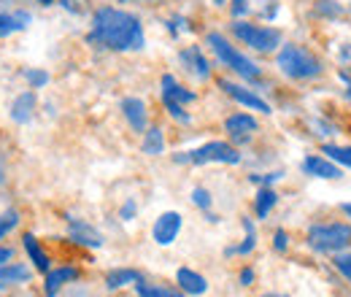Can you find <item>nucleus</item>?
<instances>
[{
  "label": "nucleus",
  "mask_w": 351,
  "mask_h": 297,
  "mask_svg": "<svg viewBox=\"0 0 351 297\" xmlns=\"http://www.w3.org/2000/svg\"><path fill=\"white\" fill-rule=\"evenodd\" d=\"M89 43H97L111 51H135L143 49V27L141 19L122 11V8H100L92 16V30H89Z\"/></svg>",
  "instance_id": "1"
},
{
  "label": "nucleus",
  "mask_w": 351,
  "mask_h": 297,
  "mask_svg": "<svg viewBox=\"0 0 351 297\" xmlns=\"http://www.w3.org/2000/svg\"><path fill=\"white\" fill-rule=\"evenodd\" d=\"M276 65H278V71H281L284 76L298 79V82L313 79V76L322 73V62L308 51L306 46H298V43H287V46L278 51Z\"/></svg>",
  "instance_id": "2"
},
{
  "label": "nucleus",
  "mask_w": 351,
  "mask_h": 297,
  "mask_svg": "<svg viewBox=\"0 0 351 297\" xmlns=\"http://www.w3.org/2000/svg\"><path fill=\"white\" fill-rule=\"evenodd\" d=\"M208 46L214 49V54L219 57L227 68H232V71H235L238 76H243L246 82H260V79H263V71H260L249 57H243L238 49H232L224 36H219V33H208Z\"/></svg>",
  "instance_id": "3"
},
{
  "label": "nucleus",
  "mask_w": 351,
  "mask_h": 297,
  "mask_svg": "<svg viewBox=\"0 0 351 297\" xmlns=\"http://www.w3.org/2000/svg\"><path fill=\"white\" fill-rule=\"evenodd\" d=\"M308 243L316 252H341L351 243V227L349 224H313L308 230Z\"/></svg>",
  "instance_id": "4"
},
{
  "label": "nucleus",
  "mask_w": 351,
  "mask_h": 297,
  "mask_svg": "<svg viewBox=\"0 0 351 297\" xmlns=\"http://www.w3.org/2000/svg\"><path fill=\"white\" fill-rule=\"evenodd\" d=\"M176 163H195V165H206V163H224V165H238L241 163V154L238 149H232L230 143L224 141H211L195 152H184V154H176Z\"/></svg>",
  "instance_id": "5"
},
{
  "label": "nucleus",
  "mask_w": 351,
  "mask_h": 297,
  "mask_svg": "<svg viewBox=\"0 0 351 297\" xmlns=\"http://www.w3.org/2000/svg\"><path fill=\"white\" fill-rule=\"evenodd\" d=\"M232 36L246 46L257 49V51H276V46L281 43V33L273 27H260L252 22H232Z\"/></svg>",
  "instance_id": "6"
},
{
  "label": "nucleus",
  "mask_w": 351,
  "mask_h": 297,
  "mask_svg": "<svg viewBox=\"0 0 351 297\" xmlns=\"http://www.w3.org/2000/svg\"><path fill=\"white\" fill-rule=\"evenodd\" d=\"M178 233H181V213H176V211L162 213V216L154 222V230H152V235H154V241H157L160 246H171Z\"/></svg>",
  "instance_id": "7"
},
{
  "label": "nucleus",
  "mask_w": 351,
  "mask_h": 297,
  "mask_svg": "<svg viewBox=\"0 0 351 297\" xmlns=\"http://www.w3.org/2000/svg\"><path fill=\"white\" fill-rule=\"evenodd\" d=\"M219 86L232 97V100H238L241 106H246V108H252V111H263V114H270V106L265 103L260 95H254V92H249L246 86H238L232 84V82H227V79H221Z\"/></svg>",
  "instance_id": "8"
},
{
  "label": "nucleus",
  "mask_w": 351,
  "mask_h": 297,
  "mask_svg": "<svg viewBox=\"0 0 351 297\" xmlns=\"http://www.w3.org/2000/svg\"><path fill=\"white\" fill-rule=\"evenodd\" d=\"M178 60L186 65V71H192L197 79H208L211 76V65H208V60L203 57V51L197 49V46H189V49H184L181 54H178Z\"/></svg>",
  "instance_id": "9"
},
{
  "label": "nucleus",
  "mask_w": 351,
  "mask_h": 297,
  "mask_svg": "<svg viewBox=\"0 0 351 297\" xmlns=\"http://www.w3.org/2000/svg\"><path fill=\"white\" fill-rule=\"evenodd\" d=\"M71 238H73L76 243H82V246H89V249L103 246L100 233H97L95 227H89L87 222H82V219H71Z\"/></svg>",
  "instance_id": "10"
},
{
  "label": "nucleus",
  "mask_w": 351,
  "mask_h": 297,
  "mask_svg": "<svg viewBox=\"0 0 351 297\" xmlns=\"http://www.w3.org/2000/svg\"><path fill=\"white\" fill-rule=\"evenodd\" d=\"M30 22H33V16L27 11H11V14L8 11H0V38L25 30Z\"/></svg>",
  "instance_id": "11"
},
{
  "label": "nucleus",
  "mask_w": 351,
  "mask_h": 297,
  "mask_svg": "<svg viewBox=\"0 0 351 297\" xmlns=\"http://www.w3.org/2000/svg\"><path fill=\"white\" fill-rule=\"evenodd\" d=\"M224 128H227V132H230L235 141H246V138L257 130V119L249 117V114H232V117H227Z\"/></svg>",
  "instance_id": "12"
},
{
  "label": "nucleus",
  "mask_w": 351,
  "mask_h": 297,
  "mask_svg": "<svg viewBox=\"0 0 351 297\" xmlns=\"http://www.w3.org/2000/svg\"><path fill=\"white\" fill-rule=\"evenodd\" d=\"M195 100V92H189L186 86H181L173 76H162V103H178L186 106Z\"/></svg>",
  "instance_id": "13"
},
{
  "label": "nucleus",
  "mask_w": 351,
  "mask_h": 297,
  "mask_svg": "<svg viewBox=\"0 0 351 297\" xmlns=\"http://www.w3.org/2000/svg\"><path fill=\"white\" fill-rule=\"evenodd\" d=\"M79 270L76 268H54L46 273V297H54L68 281H76Z\"/></svg>",
  "instance_id": "14"
},
{
  "label": "nucleus",
  "mask_w": 351,
  "mask_h": 297,
  "mask_svg": "<svg viewBox=\"0 0 351 297\" xmlns=\"http://www.w3.org/2000/svg\"><path fill=\"white\" fill-rule=\"evenodd\" d=\"M33 111H36V92L27 89V92H22V95L14 100V106H11V119H14L16 125H25V122H30Z\"/></svg>",
  "instance_id": "15"
},
{
  "label": "nucleus",
  "mask_w": 351,
  "mask_h": 297,
  "mask_svg": "<svg viewBox=\"0 0 351 297\" xmlns=\"http://www.w3.org/2000/svg\"><path fill=\"white\" fill-rule=\"evenodd\" d=\"M176 278H178V284H181V292H186V295H203V292L208 289V281H206L200 273L189 270V268H181V270L176 273Z\"/></svg>",
  "instance_id": "16"
},
{
  "label": "nucleus",
  "mask_w": 351,
  "mask_h": 297,
  "mask_svg": "<svg viewBox=\"0 0 351 297\" xmlns=\"http://www.w3.org/2000/svg\"><path fill=\"white\" fill-rule=\"evenodd\" d=\"M122 111H125V119L130 122V128L135 130V132H143V130H146V106H143V100L128 97V100L122 103Z\"/></svg>",
  "instance_id": "17"
},
{
  "label": "nucleus",
  "mask_w": 351,
  "mask_h": 297,
  "mask_svg": "<svg viewBox=\"0 0 351 297\" xmlns=\"http://www.w3.org/2000/svg\"><path fill=\"white\" fill-rule=\"evenodd\" d=\"M303 170H306L308 176H316V178H341V168L332 165L324 157H306Z\"/></svg>",
  "instance_id": "18"
},
{
  "label": "nucleus",
  "mask_w": 351,
  "mask_h": 297,
  "mask_svg": "<svg viewBox=\"0 0 351 297\" xmlns=\"http://www.w3.org/2000/svg\"><path fill=\"white\" fill-rule=\"evenodd\" d=\"M27 278H30V268H25V265H3L0 268V292L8 289V287L25 284Z\"/></svg>",
  "instance_id": "19"
},
{
  "label": "nucleus",
  "mask_w": 351,
  "mask_h": 297,
  "mask_svg": "<svg viewBox=\"0 0 351 297\" xmlns=\"http://www.w3.org/2000/svg\"><path fill=\"white\" fill-rule=\"evenodd\" d=\"M25 241V252L30 254V259H33V265H36V270H41V273H49V257H46V252L38 246V241H36V235H25L22 238Z\"/></svg>",
  "instance_id": "20"
},
{
  "label": "nucleus",
  "mask_w": 351,
  "mask_h": 297,
  "mask_svg": "<svg viewBox=\"0 0 351 297\" xmlns=\"http://www.w3.org/2000/svg\"><path fill=\"white\" fill-rule=\"evenodd\" d=\"M141 281V273L138 270H130V268H119V270H111L106 276V287L108 289H119L125 284H138Z\"/></svg>",
  "instance_id": "21"
},
{
  "label": "nucleus",
  "mask_w": 351,
  "mask_h": 297,
  "mask_svg": "<svg viewBox=\"0 0 351 297\" xmlns=\"http://www.w3.org/2000/svg\"><path fill=\"white\" fill-rule=\"evenodd\" d=\"M135 292L138 297H184V292H178V289L162 287V284H146L143 278L135 284Z\"/></svg>",
  "instance_id": "22"
},
{
  "label": "nucleus",
  "mask_w": 351,
  "mask_h": 297,
  "mask_svg": "<svg viewBox=\"0 0 351 297\" xmlns=\"http://www.w3.org/2000/svg\"><path fill=\"white\" fill-rule=\"evenodd\" d=\"M162 149H165V138H162V130H160V128L146 130V135H143V154H152V157H157V154H162Z\"/></svg>",
  "instance_id": "23"
},
{
  "label": "nucleus",
  "mask_w": 351,
  "mask_h": 297,
  "mask_svg": "<svg viewBox=\"0 0 351 297\" xmlns=\"http://www.w3.org/2000/svg\"><path fill=\"white\" fill-rule=\"evenodd\" d=\"M276 203H278V195H276L273 189H267V187H265V189H260V192H257V200H254L257 216H260V219H265V216L270 213V209H273Z\"/></svg>",
  "instance_id": "24"
},
{
  "label": "nucleus",
  "mask_w": 351,
  "mask_h": 297,
  "mask_svg": "<svg viewBox=\"0 0 351 297\" xmlns=\"http://www.w3.org/2000/svg\"><path fill=\"white\" fill-rule=\"evenodd\" d=\"M243 230H246V241L241 246H235V249H227V254H249L257 246V233H254L252 219H243Z\"/></svg>",
  "instance_id": "25"
},
{
  "label": "nucleus",
  "mask_w": 351,
  "mask_h": 297,
  "mask_svg": "<svg viewBox=\"0 0 351 297\" xmlns=\"http://www.w3.org/2000/svg\"><path fill=\"white\" fill-rule=\"evenodd\" d=\"M322 152H324L330 160H335V163H341V165L351 168V146H332V143H327Z\"/></svg>",
  "instance_id": "26"
},
{
  "label": "nucleus",
  "mask_w": 351,
  "mask_h": 297,
  "mask_svg": "<svg viewBox=\"0 0 351 297\" xmlns=\"http://www.w3.org/2000/svg\"><path fill=\"white\" fill-rule=\"evenodd\" d=\"M16 224H19V213H16V211L3 213V216H0V241H3V238H5V235H8V233L16 227Z\"/></svg>",
  "instance_id": "27"
},
{
  "label": "nucleus",
  "mask_w": 351,
  "mask_h": 297,
  "mask_svg": "<svg viewBox=\"0 0 351 297\" xmlns=\"http://www.w3.org/2000/svg\"><path fill=\"white\" fill-rule=\"evenodd\" d=\"M25 79L30 82V86H33V89H41V86L49 84V73H46V71H38V68L25 71Z\"/></svg>",
  "instance_id": "28"
},
{
  "label": "nucleus",
  "mask_w": 351,
  "mask_h": 297,
  "mask_svg": "<svg viewBox=\"0 0 351 297\" xmlns=\"http://www.w3.org/2000/svg\"><path fill=\"white\" fill-rule=\"evenodd\" d=\"M335 268H338V270H341V273H343V276L351 281V252H349V254L335 257Z\"/></svg>",
  "instance_id": "29"
},
{
  "label": "nucleus",
  "mask_w": 351,
  "mask_h": 297,
  "mask_svg": "<svg viewBox=\"0 0 351 297\" xmlns=\"http://www.w3.org/2000/svg\"><path fill=\"white\" fill-rule=\"evenodd\" d=\"M165 108L171 111L173 119H178V122H189V114L184 111V106H178V103H165Z\"/></svg>",
  "instance_id": "30"
},
{
  "label": "nucleus",
  "mask_w": 351,
  "mask_h": 297,
  "mask_svg": "<svg viewBox=\"0 0 351 297\" xmlns=\"http://www.w3.org/2000/svg\"><path fill=\"white\" fill-rule=\"evenodd\" d=\"M192 200H195V206H200V209H208V206H211V195H208L206 189H195V192H192Z\"/></svg>",
  "instance_id": "31"
},
{
  "label": "nucleus",
  "mask_w": 351,
  "mask_h": 297,
  "mask_svg": "<svg viewBox=\"0 0 351 297\" xmlns=\"http://www.w3.org/2000/svg\"><path fill=\"white\" fill-rule=\"evenodd\" d=\"M273 246H276V252H284V249H287V233H284V230H278V233H276Z\"/></svg>",
  "instance_id": "32"
},
{
  "label": "nucleus",
  "mask_w": 351,
  "mask_h": 297,
  "mask_svg": "<svg viewBox=\"0 0 351 297\" xmlns=\"http://www.w3.org/2000/svg\"><path fill=\"white\" fill-rule=\"evenodd\" d=\"M249 11V3L246 0H232V16H241Z\"/></svg>",
  "instance_id": "33"
},
{
  "label": "nucleus",
  "mask_w": 351,
  "mask_h": 297,
  "mask_svg": "<svg viewBox=\"0 0 351 297\" xmlns=\"http://www.w3.org/2000/svg\"><path fill=\"white\" fill-rule=\"evenodd\" d=\"M281 178V173H267V176H252V181H257V184H270V181H278Z\"/></svg>",
  "instance_id": "34"
},
{
  "label": "nucleus",
  "mask_w": 351,
  "mask_h": 297,
  "mask_svg": "<svg viewBox=\"0 0 351 297\" xmlns=\"http://www.w3.org/2000/svg\"><path fill=\"white\" fill-rule=\"evenodd\" d=\"M319 11H324V14H335L338 5H332V0H319Z\"/></svg>",
  "instance_id": "35"
},
{
  "label": "nucleus",
  "mask_w": 351,
  "mask_h": 297,
  "mask_svg": "<svg viewBox=\"0 0 351 297\" xmlns=\"http://www.w3.org/2000/svg\"><path fill=\"white\" fill-rule=\"evenodd\" d=\"M132 213H135V203L128 200V203H125V209H122V219H132Z\"/></svg>",
  "instance_id": "36"
},
{
  "label": "nucleus",
  "mask_w": 351,
  "mask_h": 297,
  "mask_svg": "<svg viewBox=\"0 0 351 297\" xmlns=\"http://www.w3.org/2000/svg\"><path fill=\"white\" fill-rule=\"evenodd\" d=\"M241 281H243V284H246V287H249V284H252V281H254V270H249V268H246V270H243V273H241Z\"/></svg>",
  "instance_id": "37"
},
{
  "label": "nucleus",
  "mask_w": 351,
  "mask_h": 297,
  "mask_svg": "<svg viewBox=\"0 0 351 297\" xmlns=\"http://www.w3.org/2000/svg\"><path fill=\"white\" fill-rule=\"evenodd\" d=\"M11 254H14L11 249H0V265H5V262L11 259Z\"/></svg>",
  "instance_id": "38"
},
{
  "label": "nucleus",
  "mask_w": 351,
  "mask_h": 297,
  "mask_svg": "<svg viewBox=\"0 0 351 297\" xmlns=\"http://www.w3.org/2000/svg\"><path fill=\"white\" fill-rule=\"evenodd\" d=\"M341 209H343V213H346V216H351V203H343Z\"/></svg>",
  "instance_id": "39"
},
{
  "label": "nucleus",
  "mask_w": 351,
  "mask_h": 297,
  "mask_svg": "<svg viewBox=\"0 0 351 297\" xmlns=\"http://www.w3.org/2000/svg\"><path fill=\"white\" fill-rule=\"evenodd\" d=\"M38 3H41V5H51V3H54V0H38Z\"/></svg>",
  "instance_id": "40"
},
{
  "label": "nucleus",
  "mask_w": 351,
  "mask_h": 297,
  "mask_svg": "<svg viewBox=\"0 0 351 297\" xmlns=\"http://www.w3.org/2000/svg\"><path fill=\"white\" fill-rule=\"evenodd\" d=\"M214 3H217V5H224V0H214Z\"/></svg>",
  "instance_id": "41"
},
{
  "label": "nucleus",
  "mask_w": 351,
  "mask_h": 297,
  "mask_svg": "<svg viewBox=\"0 0 351 297\" xmlns=\"http://www.w3.org/2000/svg\"><path fill=\"white\" fill-rule=\"evenodd\" d=\"M0 184H3V168H0Z\"/></svg>",
  "instance_id": "42"
},
{
  "label": "nucleus",
  "mask_w": 351,
  "mask_h": 297,
  "mask_svg": "<svg viewBox=\"0 0 351 297\" xmlns=\"http://www.w3.org/2000/svg\"><path fill=\"white\" fill-rule=\"evenodd\" d=\"M265 297H276V295H265Z\"/></svg>",
  "instance_id": "43"
}]
</instances>
